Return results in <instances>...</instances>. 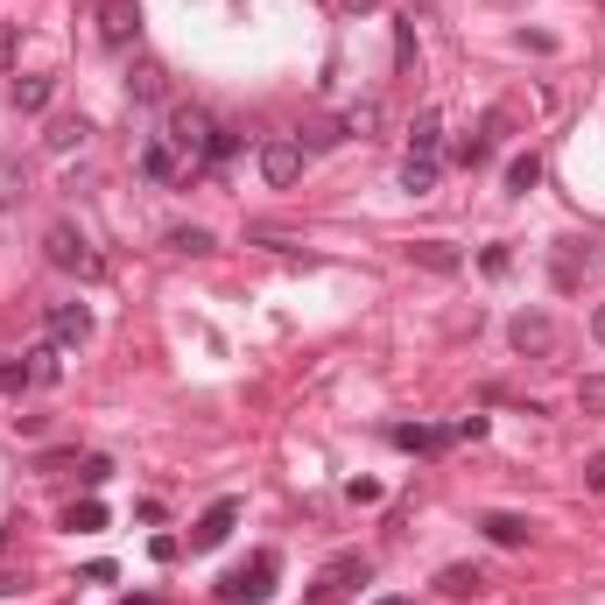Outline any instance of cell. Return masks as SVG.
Instances as JSON below:
<instances>
[{
  "mask_svg": "<svg viewBox=\"0 0 605 605\" xmlns=\"http://www.w3.org/2000/svg\"><path fill=\"white\" fill-rule=\"evenodd\" d=\"M42 261H50V268H64V275H78V282H99V275H106V254H99L78 226H64V218L42 232Z\"/></svg>",
  "mask_w": 605,
  "mask_h": 605,
  "instance_id": "obj_1",
  "label": "cell"
},
{
  "mask_svg": "<svg viewBox=\"0 0 605 605\" xmlns=\"http://www.w3.org/2000/svg\"><path fill=\"white\" fill-rule=\"evenodd\" d=\"M162 141L176 149V162L212 155V113H204V106H169V121H162Z\"/></svg>",
  "mask_w": 605,
  "mask_h": 605,
  "instance_id": "obj_2",
  "label": "cell"
},
{
  "mask_svg": "<svg viewBox=\"0 0 605 605\" xmlns=\"http://www.w3.org/2000/svg\"><path fill=\"white\" fill-rule=\"evenodd\" d=\"M352 584H366V556H331V564L317 570V584H310L303 605H345Z\"/></svg>",
  "mask_w": 605,
  "mask_h": 605,
  "instance_id": "obj_3",
  "label": "cell"
},
{
  "mask_svg": "<svg viewBox=\"0 0 605 605\" xmlns=\"http://www.w3.org/2000/svg\"><path fill=\"white\" fill-rule=\"evenodd\" d=\"M268 592H275V556H268V550H261L247 570H232V578L218 584V598H226V605H261Z\"/></svg>",
  "mask_w": 605,
  "mask_h": 605,
  "instance_id": "obj_4",
  "label": "cell"
},
{
  "mask_svg": "<svg viewBox=\"0 0 605 605\" xmlns=\"http://www.w3.org/2000/svg\"><path fill=\"white\" fill-rule=\"evenodd\" d=\"M507 338H514V352H521V360H550V352H556V317L521 310V317L507 324Z\"/></svg>",
  "mask_w": 605,
  "mask_h": 605,
  "instance_id": "obj_5",
  "label": "cell"
},
{
  "mask_svg": "<svg viewBox=\"0 0 605 605\" xmlns=\"http://www.w3.org/2000/svg\"><path fill=\"white\" fill-rule=\"evenodd\" d=\"M261 176H268L275 190H289L303 176V141L297 135H275V141H261Z\"/></svg>",
  "mask_w": 605,
  "mask_h": 605,
  "instance_id": "obj_6",
  "label": "cell"
},
{
  "mask_svg": "<svg viewBox=\"0 0 605 605\" xmlns=\"http://www.w3.org/2000/svg\"><path fill=\"white\" fill-rule=\"evenodd\" d=\"M99 8V42H106V50H127V42L141 36V8L135 0H92Z\"/></svg>",
  "mask_w": 605,
  "mask_h": 605,
  "instance_id": "obj_7",
  "label": "cell"
},
{
  "mask_svg": "<svg viewBox=\"0 0 605 605\" xmlns=\"http://www.w3.org/2000/svg\"><path fill=\"white\" fill-rule=\"evenodd\" d=\"M42 324H50V345H85V338H92V310L85 303H50Z\"/></svg>",
  "mask_w": 605,
  "mask_h": 605,
  "instance_id": "obj_8",
  "label": "cell"
},
{
  "mask_svg": "<svg viewBox=\"0 0 605 605\" xmlns=\"http://www.w3.org/2000/svg\"><path fill=\"white\" fill-rule=\"evenodd\" d=\"M232 521H240V500H212V507L198 514V528H190V550H218V542L232 535Z\"/></svg>",
  "mask_w": 605,
  "mask_h": 605,
  "instance_id": "obj_9",
  "label": "cell"
},
{
  "mask_svg": "<svg viewBox=\"0 0 605 605\" xmlns=\"http://www.w3.org/2000/svg\"><path fill=\"white\" fill-rule=\"evenodd\" d=\"M127 92H135L141 106H155V99H169V71H162L155 56H135V71H127Z\"/></svg>",
  "mask_w": 605,
  "mask_h": 605,
  "instance_id": "obj_10",
  "label": "cell"
},
{
  "mask_svg": "<svg viewBox=\"0 0 605 605\" xmlns=\"http://www.w3.org/2000/svg\"><path fill=\"white\" fill-rule=\"evenodd\" d=\"M437 592H444V598H479L486 592V570L479 564H444V570H437Z\"/></svg>",
  "mask_w": 605,
  "mask_h": 605,
  "instance_id": "obj_11",
  "label": "cell"
},
{
  "mask_svg": "<svg viewBox=\"0 0 605 605\" xmlns=\"http://www.w3.org/2000/svg\"><path fill=\"white\" fill-rule=\"evenodd\" d=\"M408 261H416V268H430V275H457V268H465V254L444 247V240H416V247H408Z\"/></svg>",
  "mask_w": 605,
  "mask_h": 605,
  "instance_id": "obj_12",
  "label": "cell"
},
{
  "mask_svg": "<svg viewBox=\"0 0 605 605\" xmlns=\"http://www.w3.org/2000/svg\"><path fill=\"white\" fill-rule=\"evenodd\" d=\"M141 176H149V184H176V176H184V162H176L169 141H149V149H141Z\"/></svg>",
  "mask_w": 605,
  "mask_h": 605,
  "instance_id": "obj_13",
  "label": "cell"
},
{
  "mask_svg": "<svg viewBox=\"0 0 605 605\" xmlns=\"http://www.w3.org/2000/svg\"><path fill=\"white\" fill-rule=\"evenodd\" d=\"M486 542H500V550H521L528 542V514H486Z\"/></svg>",
  "mask_w": 605,
  "mask_h": 605,
  "instance_id": "obj_14",
  "label": "cell"
},
{
  "mask_svg": "<svg viewBox=\"0 0 605 605\" xmlns=\"http://www.w3.org/2000/svg\"><path fill=\"white\" fill-rule=\"evenodd\" d=\"M22 198H28V169H22V155H0V212H14Z\"/></svg>",
  "mask_w": 605,
  "mask_h": 605,
  "instance_id": "obj_15",
  "label": "cell"
},
{
  "mask_svg": "<svg viewBox=\"0 0 605 605\" xmlns=\"http://www.w3.org/2000/svg\"><path fill=\"white\" fill-rule=\"evenodd\" d=\"M408 141H416V155H437V141H444V113L423 106V113H416V127H408Z\"/></svg>",
  "mask_w": 605,
  "mask_h": 605,
  "instance_id": "obj_16",
  "label": "cell"
},
{
  "mask_svg": "<svg viewBox=\"0 0 605 605\" xmlns=\"http://www.w3.org/2000/svg\"><path fill=\"white\" fill-rule=\"evenodd\" d=\"M50 92H56V78H14V106H22V113H42V106H50Z\"/></svg>",
  "mask_w": 605,
  "mask_h": 605,
  "instance_id": "obj_17",
  "label": "cell"
},
{
  "mask_svg": "<svg viewBox=\"0 0 605 605\" xmlns=\"http://www.w3.org/2000/svg\"><path fill=\"white\" fill-rule=\"evenodd\" d=\"M402 184L416 190V198H430V190H437V155H408L402 162Z\"/></svg>",
  "mask_w": 605,
  "mask_h": 605,
  "instance_id": "obj_18",
  "label": "cell"
},
{
  "mask_svg": "<svg viewBox=\"0 0 605 605\" xmlns=\"http://www.w3.org/2000/svg\"><path fill=\"white\" fill-rule=\"evenodd\" d=\"M169 254H190V261L212 254V232L204 226H169Z\"/></svg>",
  "mask_w": 605,
  "mask_h": 605,
  "instance_id": "obj_19",
  "label": "cell"
},
{
  "mask_svg": "<svg viewBox=\"0 0 605 605\" xmlns=\"http://www.w3.org/2000/svg\"><path fill=\"white\" fill-rule=\"evenodd\" d=\"M380 121H388V113H380V99H360V106L345 113V135H380Z\"/></svg>",
  "mask_w": 605,
  "mask_h": 605,
  "instance_id": "obj_20",
  "label": "cell"
},
{
  "mask_svg": "<svg viewBox=\"0 0 605 605\" xmlns=\"http://www.w3.org/2000/svg\"><path fill=\"white\" fill-rule=\"evenodd\" d=\"M394 444H402V451H444L451 437H444V430H416V423H402V430H394Z\"/></svg>",
  "mask_w": 605,
  "mask_h": 605,
  "instance_id": "obj_21",
  "label": "cell"
},
{
  "mask_svg": "<svg viewBox=\"0 0 605 605\" xmlns=\"http://www.w3.org/2000/svg\"><path fill=\"white\" fill-rule=\"evenodd\" d=\"M78 141H85V121H56L50 135H42V149H50V155H71Z\"/></svg>",
  "mask_w": 605,
  "mask_h": 605,
  "instance_id": "obj_22",
  "label": "cell"
},
{
  "mask_svg": "<svg viewBox=\"0 0 605 605\" xmlns=\"http://www.w3.org/2000/svg\"><path fill=\"white\" fill-rule=\"evenodd\" d=\"M542 184V155H514L507 162V190H535Z\"/></svg>",
  "mask_w": 605,
  "mask_h": 605,
  "instance_id": "obj_23",
  "label": "cell"
},
{
  "mask_svg": "<svg viewBox=\"0 0 605 605\" xmlns=\"http://www.w3.org/2000/svg\"><path fill=\"white\" fill-rule=\"evenodd\" d=\"M578 408H584V416H605V374H584L578 380Z\"/></svg>",
  "mask_w": 605,
  "mask_h": 605,
  "instance_id": "obj_24",
  "label": "cell"
},
{
  "mask_svg": "<svg viewBox=\"0 0 605 605\" xmlns=\"http://www.w3.org/2000/svg\"><path fill=\"white\" fill-rule=\"evenodd\" d=\"M28 374H36V388H50V380L64 374V366H56V345H36V352H28Z\"/></svg>",
  "mask_w": 605,
  "mask_h": 605,
  "instance_id": "obj_25",
  "label": "cell"
},
{
  "mask_svg": "<svg viewBox=\"0 0 605 605\" xmlns=\"http://www.w3.org/2000/svg\"><path fill=\"white\" fill-rule=\"evenodd\" d=\"M22 388H36L28 360H0V394H22Z\"/></svg>",
  "mask_w": 605,
  "mask_h": 605,
  "instance_id": "obj_26",
  "label": "cell"
},
{
  "mask_svg": "<svg viewBox=\"0 0 605 605\" xmlns=\"http://www.w3.org/2000/svg\"><path fill=\"white\" fill-rule=\"evenodd\" d=\"M71 528H78V535H92V528H106V507H99V500H85V507H71Z\"/></svg>",
  "mask_w": 605,
  "mask_h": 605,
  "instance_id": "obj_27",
  "label": "cell"
},
{
  "mask_svg": "<svg viewBox=\"0 0 605 605\" xmlns=\"http://www.w3.org/2000/svg\"><path fill=\"white\" fill-rule=\"evenodd\" d=\"M232 149H240V135H232V127H212V162H226Z\"/></svg>",
  "mask_w": 605,
  "mask_h": 605,
  "instance_id": "obj_28",
  "label": "cell"
},
{
  "mask_svg": "<svg viewBox=\"0 0 605 605\" xmlns=\"http://www.w3.org/2000/svg\"><path fill=\"white\" fill-rule=\"evenodd\" d=\"M14 42H22V36H14V22H0V71L14 64Z\"/></svg>",
  "mask_w": 605,
  "mask_h": 605,
  "instance_id": "obj_29",
  "label": "cell"
},
{
  "mask_svg": "<svg viewBox=\"0 0 605 605\" xmlns=\"http://www.w3.org/2000/svg\"><path fill=\"white\" fill-rule=\"evenodd\" d=\"M584 486H592V493H605V451L592 457V465H584Z\"/></svg>",
  "mask_w": 605,
  "mask_h": 605,
  "instance_id": "obj_30",
  "label": "cell"
},
{
  "mask_svg": "<svg viewBox=\"0 0 605 605\" xmlns=\"http://www.w3.org/2000/svg\"><path fill=\"white\" fill-rule=\"evenodd\" d=\"M380 0H338V14H374Z\"/></svg>",
  "mask_w": 605,
  "mask_h": 605,
  "instance_id": "obj_31",
  "label": "cell"
},
{
  "mask_svg": "<svg viewBox=\"0 0 605 605\" xmlns=\"http://www.w3.org/2000/svg\"><path fill=\"white\" fill-rule=\"evenodd\" d=\"M592 338H598V345H605V303L592 310Z\"/></svg>",
  "mask_w": 605,
  "mask_h": 605,
  "instance_id": "obj_32",
  "label": "cell"
},
{
  "mask_svg": "<svg viewBox=\"0 0 605 605\" xmlns=\"http://www.w3.org/2000/svg\"><path fill=\"white\" fill-rule=\"evenodd\" d=\"M374 605H408V598H374Z\"/></svg>",
  "mask_w": 605,
  "mask_h": 605,
  "instance_id": "obj_33",
  "label": "cell"
},
{
  "mask_svg": "<svg viewBox=\"0 0 605 605\" xmlns=\"http://www.w3.org/2000/svg\"><path fill=\"white\" fill-rule=\"evenodd\" d=\"M121 605H155V598H121Z\"/></svg>",
  "mask_w": 605,
  "mask_h": 605,
  "instance_id": "obj_34",
  "label": "cell"
}]
</instances>
